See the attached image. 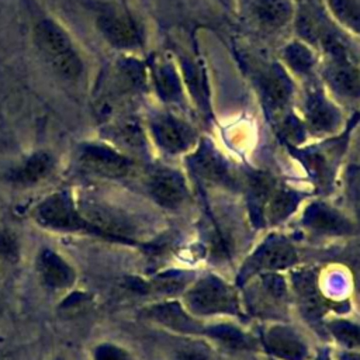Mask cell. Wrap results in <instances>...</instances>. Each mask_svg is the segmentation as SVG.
Returning <instances> with one entry per match:
<instances>
[{"label": "cell", "mask_w": 360, "mask_h": 360, "mask_svg": "<svg viewBox=\"0 0 360 360\" xmlns=\"http://www.w3.org/2000/svg\"><path fill=\"white\" fill-rule=\"evenodd\" d=\"M82 217L104 239L135 243L143 233L142 224L131 212L98 197L86 194L76 204Z\"/></svg>", "instance_id": "cell-1"}, {"label": "cell", "mask_w": 360, "mask_h": 360, "mask_svg": "<svg viewBox=\"0 0 360 360\" xmlns=\"http://www.w3.org/2000/svg\"><path fill=\"white\" fill-rule=\"evenodd\" d=\"M183 301L184 308L193 316L243 315L235 287L215 274L193 280L183 292Z\"/></svg>", "instance_id": "cell-2"}, {"label": "cell", "mask_w": 360, "mask_h": 360, "mask_svg": "<svg viewBox=\"0 0 360 360\" xmlns=\"http://www.w3.org/2000/svg\"><path fill=\"white\" fill-rule=\"evenodd\" d=\"M34 38L38 49L62 77L76 79L80 76L82 59L60 25L52 20H42L35 25Z\"/></svg>", "instance_id": "cell-3"}, {"label": "cell", "mask_w": 360, "mask_h": 360, "mask_svg": "<svg viewBox=\"0 0 360 360\" xmlns=\"http://www.w3.org/2000/svg\"><path fill=\"white\" fill-rule=\"evenodd\" d=\"M245 291L248 311L266 319H281L287 314L290 288L278 273H260L250 278Z\"/></svg>", "instance_id": "cell-4"}, {"label": "cell", "mask_w": 360, "mask_h": 360, "mask_svg": "<svg viewBox=\"0 0 360 360\" xmlns=\"http://www.w3.org/2000/svg\"><path fill=\"white\" fill-rule=\"evenodd\" d=\"M298 255L294 246L283 236L271 235L262 242L242 266L238 281L245 284L260 273H278L295 266Z\"/></svg>", "instance_id": "cell-5"}, {"label": "cell", "mask_w": 360, "mask_h": 360, "mask_svg": "<svg viewBox=\"0 0 360 360\" xmlns=\"http://www.w3.org/2000/svg\"><path fill=\"white\" fill-rule=\"evenodd\" d=\"M34 218L46 229L96 235L94 229L82 217L75 200L66 191L53 193L42 200L34 211Z\"/></svg>", "instance_id": "cell-6"}, {"label": "cell", "mask_w": 360, "mask_h": 360, "mask_svg": "<svg viewBox=\"0 0 360 360\" xmlns=\"http://www.w3.org/2000/svg\"><path fill=\"white\" fill-rule=\"evenodd\" d=\"M80 167L104 179H124L134 170V160L118 149L104 143H84L79 152Z\"/></svg>", "instance_id": "cell-7"}, {"label": "cell", "mask_w": 360, "mask_h": 360, "mask_svg": "<svg viewBox=\"0 0 360 360\" xmlns=\"http://www.w3.org/2000/svg\"><path fill=\"white\" fill-rule=\"evenodd\" d=\"M145 187L149 197L166 210H179L190 198V190L184 176L173 167H152L146 174Z\"/></svg>", "instance_id": "cell-8"}, {"label": "cell", "mask_w": 360, "mask_h": 360, "mask_svg": "<svg viewBox=\"0 0 360 360\" xmlns=\"http://www.w3.org/2000/svg\"><path fill=\"white\" fill-rule=\"evenodd\" d=\"M187 160L193 173L202 181L225 188H238V179L231 166L211 143L201 142Z\"/></svg>", "instance_id": "cell-9"}, {"label": "cell", "mask_w": 360, "mask_h": 360, "mask_svg": "<svg viewBox=\"0 0 360 360\" xmlns=\"http://www.w3.org/2000/svg\"><path fill=\"white\" fill-rule=\"evenodd\" d=\"M150 132L158 146L167 153L177 155L195 145V131L183 120L172 114H159L150 121Z\"/></svg>", "instance_id": "cell-10"}, {"label": "cell", "mask_w": 360, "mask_h": 360, "mask_svg": "<svg viewBox=\"0 0 360 360\" xmlns=\"http://www.w3.org/2000/svg\"><path fill=\"white\" fill-rule=\"evenodd\" d=\"M291 284L300 311L309 322L321 325L328 311V302L319 290L316 273L311 269L297 270L291 276Z\"/></svg>", "instance_id": "cell-11"}, {"label": "cell", "mask_w": 360, "mask_h": 360, "mask_svg": "<svg viewBox=\"0 0 360 360\" xmlns=\"http://www.w3.org/2000/svg\"><path fill=\"white\" fill-rule=\"evenodd\" d=\"M263 345L278 360H309L311 352L304 338L291 326L271 323L263 333Z\"/></svg>", "instance_id": "cell-12"}, {"label": "cell", "mask_w": 360, "mask_h": 360, "mask_svg": "<svg viewBox=\"0 0 360 360\" xmlns=\"http://www.w3.org/2000/svg\"><path fill=\"white\" fill-rule=\"evenodd\" d=\"M97 25L103 37L118 49H135L141 45L142 37L135 21L121 11H104Z\"/></svg>", "instance_id": "cell-13"}, {"label": "cell", "mask_w": 360, "mask_h": 360, "mask_svg": "<svg viewBox=\"0 0 360 360\" xmlns=\"http://www.w3.org/2000/svg\"><path fill=\"white\" fill-rule=\"evenodd\" d=\"M302 224L307 229L319 235H350L354 231V225L342 212L333 207L315 201L311 202L302 215Z\"/></svg>", "instance_id": "cell-14"}, {"label": "cell", "mask_w": 360, "mask_h": 360, "mask_svg": "<svg viewBox=\"0 0 360 360\" xmlns=\"http://www.w3.org/2000/svg\"><path fill=\"white\" fill-rule=\"evenodd\" d=\"M143 314L148 319L162 325L166 329L180 332V333H193L198 335L205 330V326L200 323L184 307L177 301H165L153 304L145 308Z\"/></svg>", "instance_id": "cell-15"}, {"label": "cell", "mask_w": 360, "mask_h": 360, "mask_svg": "<svg viewBox=\"0 0 360 360\" xmlns=\"http://www.w3.org/2000/svg\"><path fill=\"white\" fill-rule=\"evenodd\" d=\"M332 60L326 69V80L332 90L345 97L359 96V70L346 58L342 46L332 45Z\"/></svg>", "instance_id": "cell-16"}, {"label": "cell", "mask_w": 360, "mask_h": 360, "mask_svg": "<svg viewBox=\"0 0 360 360\" xmlns=\"http://www.w3.org/2000/svg\"><path fill=\"white\" fill-rule=\"evenodd\" d=\"M37 270L42 283L52 290L68 288L76 280L73 267L51 249L39 252L37 257Z\"/></svg>", "instance_id": "cell-17"}, {"label": "cell", "mask_w": 360, "mask_h": 360, "mask_svg": "<svg viewBox=\"0 0 360 360\" xmlns=\"http://www.w3.org/2000/svg\"><path fill=\"white\" fill-rule=\"evenodd\" d=\"M305 122L311 132L325 135L338 128L340 114L322 93L314 91L308 96L305 103Z\"/></svg>", "instance_id": "cell-18"}, {"label": "cell", "mask_w": 360, "mask_h": 360, "mask_svg": "<svg viewBox=\"0 0 360 360\" xmlns=\"http://www.w3.org/2000/svg\"><path fill=\"white\" fill-rule=\"evenodd\" d=\"M302 194L288 186L273 184L267 197L263 219L270 225H277L285 221L301 204Z\"/></svg>", "instance_id": "cell-19"}, {"label": "cell", "mask_w": 360, "mask_h": 360, "mask_svg": "<svg viewBox=\"0 0 360 360\" xmlns=\"http://www.w3.org/2000/svg\"><path fill=\"white\" fill-rule=\"evenodd\" d=\"M53 167V159L46 152H35L21 165L6 173V180L14 186H32L44 180Z\"/></svg>", "instance_id": "cell-20"}, {"label": "cell", "mask_w": 360, "mask_h": 360, "mask_svg": "<svg viewBox=\"0 0 360 360\" xmlns=\"http://www.w3.org/2000/svg\"><path fill=\"white\" fill-rule=\"evenodd\" d=\"M262 90L266 105L276 112L287 105L292 93V86L284 70L278 66H273L262 77Z\"/></svg>", "instance_id": "cell-21"}, {"label": "cell", "mask_w": 360, "mask_h": 360, "mask_svg": "<svg viewBox=\"0 0 360 360\" xmlns=\"http://www.w3.org/2000/svg\"><path fill=\"white\" fill-rule=\"evenodd\" d=\"M194 274L190 271H167L155 276L148 283L134 284L136 291H143L148 294L174 297L181 292L193 283Z\"/></svg>", "instance_id": "cell-22"}, {"label": "cell", "mask_w": 360, "mask_h": 360, "mask_svg": "<svg viewBox=\"0 0 360 360\" xmlns=\"http://www.w3.org/2000/svg\"><path fill=\"white\" fill-rule=\"evenodd\" d=\"M274 184V180L264 173H250L245 180V190L248 198V207L252 217V221L256 225H263V212L270 190Z\"/></svg>", "instance_id": "cell-23"}, {"label": "cell", "mask_w": 360, "mask_h": 360, "mask_svg": "<svg viewBox=\"0 0 360 360\" xmlns=\"http://www.w3.org/2000/svg\"><path fill=\"white\" fill-rule=\"evenodd\" d=\"M108 135L114 143L122 149H127L128 152L143 153L146 149L145 134L138 121L131 117H124L114 121V124H111L108 128Z\"/></svg>", "instance_id": "cell-24"}, {"label": "cell", "mask_w": 360, "mask_h": 360, "mask_svg": "<svg viewBox=\"0 0 360 360\" xmlns=\"http://www.w3.org/2000/svg\"><path fill=\"white\" fill-rule=\"evenodd\" d=\"M152 79L159 96L167 103H176L181 97V82L174 66L167 60L158 58L152 65Z\"/></svg>", "instance_id": "cell-25"}, {"label": "cell", "mask_w": 360, "mask_h": 360, "mask_svg": "<svg viewBox=\"0 0 360 360\" xmlns=\"http://www.w3.org/2000/svg\"><path fill=\"white\" fill-rule=\"evenodd\" d=\"M204 335L210 336L212 340L218 342L221 346L232 350H255L257 347V342L253 339V336L228 323L205 326Z\"/></svg>", "instance_id": "cell-26"}, {"label": "cell", "mask_w": 360, "mask_h": 360, "mask_svg": "<svg viewBox=\"0 0 360 360\" xmlns=\"http://www.w3.org/2000/svg\"><path fill=\"white\" fill-rule=\"evenodd\" d=\"M252 10L256 18L270 28L284 25L292 17V4L290 0H253Z\"/></svg>", "instance_id": "cell-27"}, {"label": "cell", "mask_w": 360, "mask_h": 360, "mask_svg": "<svg viewBox=\"0 0 360 360\" xmlns=\"http://www.w3.org/2000/svg\"><path fill=\"white\" fill-rule=\"evenodd\" d=\"M283 58L285 63L295 73H300V75L308 73L315 65V56L312 51L304 42H300V41H294L288 44L283 51Z\"/></svg>", "instance_id": "cell-28"}, {"label": "cell", "mask_w": 360, "mask_h": 360, "mask_svg": "<svg viewBox=\"0 0 360 360\" xmlns=\"http://www.w3.org/2000/svg\"><path fill=\"white\" fill-rule=\"evenodd\" d=\"M328 7L333 17L354 32L359 31L360 25V10L356 0H326Z\"/></svg>", "instance_id": "cell-29"}, {"label": "cell", "mask_w": 360, "mask_h": 360, "mask_svg": "<svg viewBox=\"0 0 360 360\" xmlns=\"http://www.w3.org/2000/svg\"><path fill=\"white\" fill-rule=\"evenodd\" d=\"M329 333L346 347L359 346V326L347 319H335L326 323Z\"/></svg>", "instance_id": "cell-30"}, {"label": "cell", "mask_w": 360, "mask_h": 360, "mask_svg": "<svg viewBox=\"0 0 360 360\" xmlns=\"http://www.w3.org/2000/svg\"><path fill=\"white\" fill-rule=\"evenodd\" d=\"M20 248L17 238L10 231H0V260L15 262L18 259Z\"/></svg>", "instance_id": "cell-31"}, {"label": "cell", "mask_w": 360, "mask_h": 360, "mask_svg": "<svg viewBox=\"0 0 360 360\" xmlns=\"http://www.w3.org/2000/svg\"><path fill=\"white\" fill-rule=\"evenodd\" d=\"M93 360H129L128 353L111 343H101L94 349Z\"/></svg>", "instance_id": "cell-32"}, {"label": "cell", "mask_w": 360, "mask_h": 360, "mask_svg": "<svg viewBox=\"0 0 360 360\" xmlns=\"http://www.w3.org/2000/svg\"><path fill=\"white\" fill-rule=\"evenodd\" d=\"M173 360H210V353L201 346H191L179 350Z\"/></svg>", "instance_id": "cell-33"}, {"label": "cell", "mask_w": 360, "mask_h": 360, "mask_svg": "<svg viewBox=\"0 0 360 360\" xmlns=\"http://www.w3.org/2000/svg\"><path fill=\"white\" fill-rule=\"evenodd\" d=\"M312 360H330V357H329V353H326V352H321L319 354H316V357L315 359H312Z\"/></svg>", "instance_id": "cell-34"}, {"label": "cell", "mask_w": 360, "mask_h": 360, "mask_svg": "<svg viewBox=\"0 0 360 360\" xmlns=\"http://www.w3.org/2000/svg\"><path fill=\"white\" fill-rule=\"evenodd\" d=\"M1 312H3V307H1V302H0V315H1Z\"/></svg>", "instance_id": "cell-35"}, {"label": "cell", "mask_w": 360, "mask_h": 360, "mask_svg": "<svg viewBox=\"0 0 360 360\" xmlns=\"http://www.w3.org/2000/svg\"><path fill=\"white\" fill-rule=\"evenodd\" d=\"M55 360H62V359H60V357H58V359H55Z\"/></svg>", "instance_id": "cell-36"}, {"label": "cell", "mask_w": 360, "mask_h": 360, "mask_svg": "<svg viewBox=\"0 0 360 360\" xmlns=\"http://www.w3.org/2000/svg\"><path fill=\"white\" fill-rule=\"evenodd\" d=\"M0 360H1V356H0Z\"/></svg>", "instance_id": "cell-37"}]
</instances>
